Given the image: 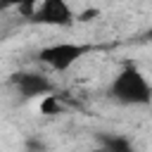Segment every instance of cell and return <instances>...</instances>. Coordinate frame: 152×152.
I'll list each match as a JSON object with an SVG mask.
<instances>
[{"label": "cell", "mask_w": 152, "mask_h": 152, "mask_svg": "<svg viewBox=\"0 0 152 152\" xmlns=\"http://www.w3.org/2000/svg\"><path fill=\"white\" fill-rule=\"evenodd\" d=\"M107 95L126 107H142L152 102V86L147 81V76L135 66V64H126L109 83Z\"/></svg>", "instance_id": "1"}, {"label": "cell", "mask_w": 152, "mask_h": 152, "mask_svg": "<svg viewBox=\"0 0 152 152\" xmlns=\"http://www.w3.org/2000/svg\"><path fill=\"white\" fill-rule=\"evenodd\" d=\"M93 48L88 43H71V40H62V43H52L45 45L43 50H38V62H43L45 66H50L52 71H69L78 59H83Z\"/></svg>", "instance_id": "2"}, {"label": "cell", "mask_w": 152, "mask_h": 152, "mask_svg": "<svg viewBox=\"0 0 152 152\" xmlns=\"http://www.w3.org/2000/svg\"><path fill=\"white\" fill-rule=\"evenodd\" d=\"M31 19L43 26H71L74 24V10L69 0H40L36 10L31 12Z\"/></svg>", "instance_id": "3"}, {"label": "cell", "mask_w": 152, "mask_h": 152, "mask_svg": "<svg viewBox=\"0 0 152 152\" xmlns=\"http://www.w3.org/2000/svg\"><path fill=\"white\" fill-rule=\"evenodd\" d=\"M10 81L21 97H43L52 90V81L38 71H17Z\"/></svg>", "instance_id": "4"}, {"label": "cell", "mask_w": 152, "mask_h": 152, "mask_svg": "<svg viewBox=\"0 0 152 152\" xmlns=\"http://www.w3.org/2000/svg\"><path fill=\"white\" fill-rule=\"evenodd\" d=\"M100 145H102V152H135L131 140L126 135H119V133H102Z\"/></svg>", "instance_id": "5"}, {"label": "cell", "mask_w": 152, "mask_h": 152, "mask_svg": "<svg viewBox=\"0 0 152 152\" xmlns=\"http://www.w3.org/2000/svg\"><path fill=\"white\" fill-rule=\"evenodd\" d=\"M5 7H21V10H26L28 14L36 10V2L38 0H0Z\"/></svg>", "instance_id": "6"}, {"label": "cell", "mask_w": 152, "mask_h": 152, "mask_svg": "<svg viewBox=\"0 0 152 152\" xmlns=\"http://www.w3.org/2000/svg\"><path fill=\"white\" fill-rule=\"evenodd\" d=\"M145 38H150V40H152V26L147 28V33H145Z\"/></svg>", "instance_id": "7"}, {"label": "cell", "mask_w": 152, "mask_h": 152, "mask_svg": "<svg viewBox=\"0 0 152 152\" xmlns=\"http://www.w3.org/2000/svg\"><path fill=\"white\" fill-rule=\"evenodd\" d=\"M2 10H5V5H2V2H0V12H2Z\"/></svg>", "instance_id": "8"}]
</instances>
